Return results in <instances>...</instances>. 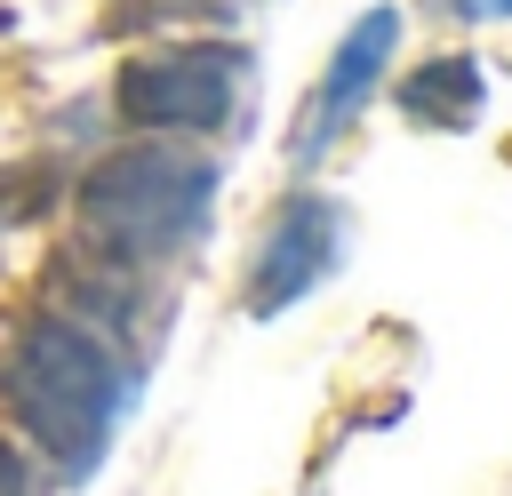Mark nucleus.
Returning <instances> with one entry per match:
<instances>
[{
  "mask_svg": "<svg viewBox=\"0 0 512 496\" xmlns=\"http://www.w3.org/2000/svg\"><path fill=\"white\" fill-rule=\"evenodd\" d=\"M0 400L8 416L56 456L64 480H88L120 432V408H128V360L88 328V320H32L8 360H0Z\"/></svg>",
  "mask_w": 512,
  "mask_h": 496,
  "instance_id": "nucleus-1",
  "label": "nucleus"
},
{
  "mask_svg": "<svg viewBox=\"0 0 512 496\" xmlns=\"http://www.w3.org/2000/svg\"><path fill=\"white\" fill-rule=\"evenodd\" d=\"M208 208H216V160H200L184 144H128L88 168L80 240L120 272H152L200 240Z\"/></svg>",
  "mask_w": 512,
  "mask_h": 496,
  "instance_id": "nucleus-2",
  "label": "nucleus"
},
{
  "mask_svg": "<svg viewBox=\"0 0 512 496\" xmlns=\"http://www.w3.org/2000/svg\"><path fill=\"white\" fill-rule=\"evenodd\" d=\"M240 80H248V56L240 48H216V40H192V48H152L120 72V120L136 128H184V136H208L232 120L240 104Z\"/></svg>",
  "mask_w": 512,
  "mask_h": 496,
  "instance_id": "nucleus-3",
  "label": "nucleus"
},
{
  "mask_svg": "<svg viewBox=\"0 0 512 496\" xmlns=\"http://www.w3.org/2000/svg\"><path fill=\"white\" fill-rule=\"evenodd\" d=\"M392 40H400V16L392 8H368L344 40H336V56H328V72L312 80V96H304V112H296V128H288V160L312 176L328 152H336V136L368 112V96L384 88V64H392Z\"/></svg>",
  "mask_w": 512,
  "mask_h": 496,
  "instance_id": "nucleus-4",
  "label": "nucleus"
},
{
  "mask_svg": "<svg viewBox=\"0 0 512 496\" xmlns=\"http://www.w3.org/2000/svg\"><path fill=\"white\" fill-rule=\"evenodd\" d=\"M336 240H344V216H336V200H320V192H296V200L272 216V232H264L256 264H248V312H256V320H272V312L304 304V296L328 280V264H336Z\"/></svg>",
  "mask_w": 512,
  "mask_h": 496,
  "instance_id": "nucleus-5",
  "label": "nucleus"
},
{
  "mask_svg": "<svg viewBox=\"0 0 512 496\" xmlns=\"http://www.w3.org/2000/svg\"><path fill=\"white\" fill-rule=\"evenodd\" d=\"M480 104H488V80H480L472 56H432L400 80V112L424 120V128H472Z\"/></svg>",
  "mask_w": 512,
  "mask_h": 496,
  "instance_id": "nucleus-6",
  "label": "nucleus"
},
{
  "mask_svg": "<svg viewBox=\"0 0 512 496\" xmlns=\"http://www.w3.org/2000/svg\"><path fill=\"white\" fill-rule=\"evenodd\" d=\"M0 496H32V472H24V456L0 440Z\"/></svg>",
  "mask_w": 512,
  "mask_h": 496,
  "instance_id": "nucleus-7",
  "label": "nucleus"
},
{
  "mask_svg": "<svg viewBox=\"0 0 512 496\" xmlns=\"http://www.w3.org/2000/svg\"><path fill=\"white\" fill-rule=\"evenodd\" d=\"M464 16H512V0H456Z\"/></svg>",
  "mask_w": 512,
  "mask_h": 496,
  "instance_id": "nucleus-8",
  "label": "nucleus"
}]
</instances>
